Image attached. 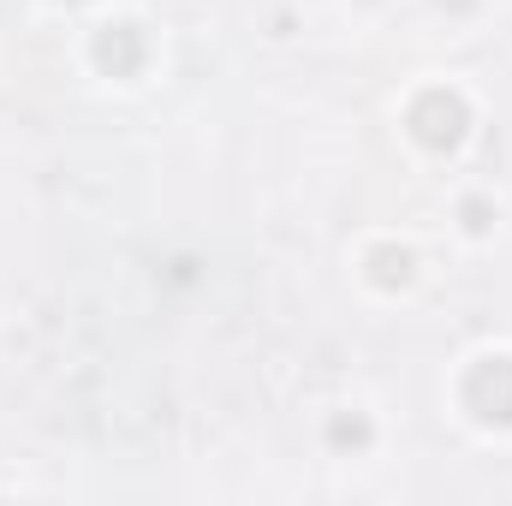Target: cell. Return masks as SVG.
<instances>
[{
    "label": "cell",
    "instance_id": "cell-3",
    "mask_svg": "<svg viewBox=\"0 0 512 506\" xmlns=\"http://www.w3.org/2000/svg\"><path fill=\"white\" fill-rule=\"evenodd\" d=\"M96 66L114 72V78H131L143 66V30L137 24H102L96 36Z\"/></svg>",
    "mask_w": 512,
    "mask_h": 506
},
{
    "label": "cell",
    "instance_id": "cell-4",
    "mask_svg": "<svg viewBox=\"0 0 512 506\" xmlns=\"http://www.w3.org/2000/svg\"><path fill=\"white\" fill-rule=\"evenodd\" d=\"M370 268H376V286H405V280H411V251L382 245V251L370 256Z\"/></svg>",
    "mask_w": 512,
    "mask_h": 506
},
{
    "label": "cell",
    "instance_id": "cell-2",
    "mask_svg": "<svg viewBox=\"0 0 512 506\" xmlns=\"http://www.w3.org/2000/svg\"><path fill=\"white\" fill-rule=\"evenodd\" d=\"M465 411L489 429H507L512 423V358H483L471 364L465 376Z\"/></svg>",
    "mask_w": 512,
    "mask_h": 506
},
{
    "label": "cell",
    "instance_id": "cell-1",
    "mask_svg": "<svg viewBox=\"0 0 512 506\" xmlns=\"http://www.w3.org/2000/svg\"><path fill=\"white\" fill-rule=\"evenodd\" d=\"M471 126V108H465V96H453V90H423L417 102H411V137L423 143V149H453L459 137Z\"/></svg>",
    "mask_w": 512,
    "mask_h": 506
}]
</instances>
